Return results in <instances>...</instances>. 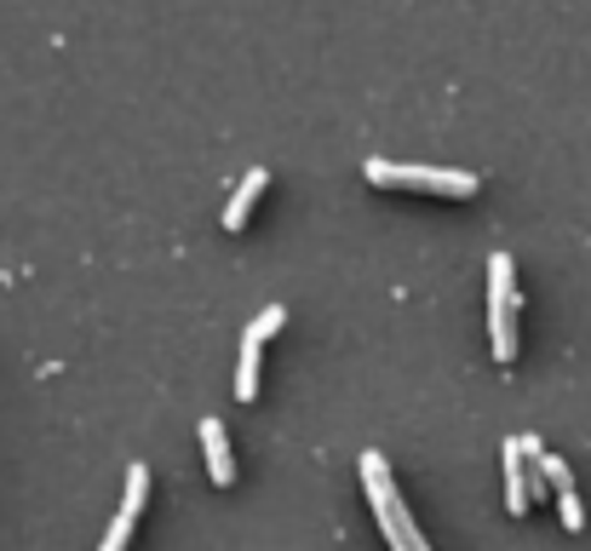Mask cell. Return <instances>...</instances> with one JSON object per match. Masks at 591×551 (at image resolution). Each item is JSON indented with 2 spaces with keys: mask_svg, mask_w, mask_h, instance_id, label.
<instances>
[{
  "mask_svg": "<svg viewBox=\"0 0 591 551\" xmlns=\"http://www.w3.org/2000/svg\"><path fill=\"white\" fill-rule=\"evenodd\" d=\"M201 448H208V472H213V488H230L236 483V460H230V437H224L218 414L201 419Z\"/></svg>",
  "mask_w": 591,
  "mask_h": 551,
  "instance_id": "277c9868",
  "label": "cell"
},
{
  "mask_svg": "<svg viewBox=\"0 0 591 551\" xmlns=\"http://www.w3.org/2000/svg\"><path fill=\"white\" fill-rule=\"evenodd\" d=\"M362 488H368V500H374V517L385 528V540H391V551H431L425 546V535L414 528V517H407V505L397 494V483H391V465H385V454H362Z\"/></svg>",
  "mask_w": 591,
  "mask_h": 551,
  "instance_id": "6da1fadb",
  "label": "cell"
},
{
  "mask_svg": "<svg viewBox=\"0 0 591 551\" xmlns=\"http://www.w3.org/2000/svg\"><path fill=\"white\" fill-rule=\"evenodd\" d=\"M236 397L253 402L259 397V339L241 334V367H236Z\"/></svg>",
  "mask_w": 591,
  "mask_h": 551,
  "instance_id": "ba28073f",
  "label": "cell"
},
{
  "mask_svg": "<svg viewBox=\"0 0 591 551\" xmlns=\"http://www.w3.org/2000/svg\"><path fill=\"white\" fill-rule=\"evenodd\" d=\"M374 184H385V190H397V184H407V190H437V196H477V173H454V167H407V161H368Z\"/></svg>",
  "mask_w": 591,
  "mask_h": 551,
  "instance_id": "3957f363",
  "label": "cell"
},
{
  "mask_svg": "<svg viewBox=\"0 0 591 551\" xmlns=\"http://www.w3.org/2000/svg\"><path fill=\"white\" fill-rule=\"evenodd\" d=\"M144 500H150V465H127V494H121V512H115V523H138V512H144Z\"/></svg>",
  "mask_w": 591,
  "mask_h": 551,
  "instance_id": "52a82bcc",
  "label": "cell"
},
{
  "mask_svg": "<svg viewBox=\"0 0 591 551\" xmlns=\"http://www.w3.org/2000/svg\"><path fill=\"white\" fill-rule=\"evenodd\" d=\"M557 505H563V528H580V523H586V505H580V494H575V488H563V494H557Z\"/></svg>",
  "mask_w": 591,
  "mask_h": 551,
  "instance_id": "30bf717a",
  "label": "cell"
},
{
  "mask_svg": "<svg viewBox=\"0 0 591 551\" xmlns=\"http://www.w3.org/2000/svg\"><path fill=\"white\" fill-rule=\"evenodd\" d=\"M264 184H271V173H264V167H253L248 178L236 184L230 208H224V230H241V224H248V213H253V201L264 196Z\"/></svg>",
  "mask_w": 591,
  "mask_h": 551,
  "instance_id": "8992f818",
  "label": "cell"
},
{
  "mask_svg": "<svg viewBox=\"0 0 591 551\" xmlns=\"http://www.w3.org/2000/svg\"><path fill=\"white\" fill-rule=\"evenodd\" d=\"M281 322H288V311H281V304H264V311L248 322V339H259V345H264V339H271V334L281 328Z\"/></svg>",
  "mask_w": 591,
  "mask_h": 551,
  "instance_id": "9c48e42d",
  "label": "cell"
},
{
  "mask_svg": "<svg viewBox=\"0 0 591 551\" xmlns=\"http://www.w3.org/2000/svg\"><path fill=\"white\" fill-rule=\"evenodd\" d=\"M505 512L512 517H528V460H523V442L505 437Z\"/></svg>",
  "mask_w": 591,
  "mask_h": 551,
  "instance_id": "5b68a950",
  "label": "cell"
},
{
  "mask_svg": "<svg viewBox=\"0 0 591 551\" xmlns=\"http://www.w3.org/2000/svg\"><path fill=\"white\" fill-rule=\"evenodd\" d=\"M488 339H494V362L517 356V271H512V253L488 259Z\"/></svg>",
  "mask_w": 591,
  "mask_h": 551,
  "instance_id": "7a4b0ae2",
  "label": "cell"
}]
</instances>
